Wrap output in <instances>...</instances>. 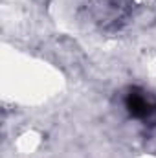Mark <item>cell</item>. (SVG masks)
Returning <instances> with one entry per match:
<instances>
[{
    "mask_svg": "<svg viewBox=\"0 0 156 158\" xmlns=\"http://www.w3.org/2000/svg\"><path fill=\"white\" fill-rule=\"evenodd\" d=\"M4 81L13 86V92H20V98L30 99V96H40L39 92H46L48 86L53 85L55 77L51 76V70L33 59L15 61L13 66H4Z\"/></svg>",
    "mask_w": 156,
    "mask_h": 158,
    "instance_id": "obj_1",
    "label": "cell"
},
{
    "mask_svg": "<svg viewBox=\"0 0 156 158\" xmlns=\"http://www.w3.org/2000/svg\"><path fill=\"white\" fill-rule=\"evenodd\" d=\"M140 158H156L154 155H143V156H140Z\"/></svg>",
    "mask_w": 156,
    "mask_h": 158,
    "instance_id": "obj_3",
    "label": "cell"
},
{
    "mask_svg": "<svg viewBox=\"0 0 156 158\" xmlns=\"http://www.w3.org/2000/svg\"><path fill=\"white\" fill-rule=\"evenodd\" d=\"M40 147V134L35 131H26L17 140V149L22 155H33Z\"/></svg>",
    "mask_w": 156,
    "mask_h": 158,
    "instance_id": "obj_2",
    "label": "cell"
}]
</instances>
